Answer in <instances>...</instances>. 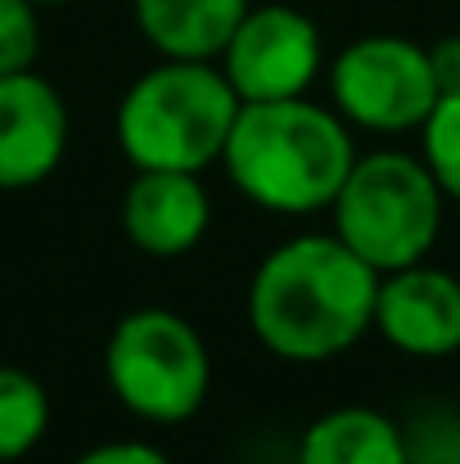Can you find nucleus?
<instances>
[{
  "mask_svg": "<svg viewBox=\"0 0 460 464\" xmlns=\"http://www.w3.org/2000/svg\"><path fill=\"white\" fill-rule=\"evenodd\" d=\"M329 100L347 127L375 136L420 131L438 104L429 50L406 36H361L329 59Z\"/></svg>",
  "mask_w": 460,
  "mask_h": 464,
  "instance_id": "nucleus-6",
  "label": "nucleus"
},
{
  "mask_svg": "<svg viewBox=\"0 0 460 464\" xmlns=\"http://www.w3.org/2000/svg\"><path fill=\"white\" fill-rule=\"evenodd\" d=\"M73 464H171V456H167V451H158L153 442L122 438V442H100V447L82 451Z\"/></svg>",
  "mask_w": 460,
  "mask_h": 464,
  "instance_id": "nucleus-16",
  "label": "nucleus"
},
{
  "mask_svg": "<svg viewBox=\"0 0 460 464\" xmlns=\"http://www.w3.org/2000/svg\"><path fill=\"white\" fill-rule=\"evenodd\" d=\"M32 0H0V77L27 72L41 54V23Z\"/></svg>",
  "mask_w": 460,
  "mask_h": 464,
  "instance_id": "nucleus-15",
  "label": "nucleus"
},
{
  "mask_svg": "<svg viewBox=\"0 0 460 464\" xmlns=\"http://www.w3.org/2000/svg\"><path fill=\"white\" fill-rule=\"evenodd\" d=\"M68 154L64 95L41 72L0 77V189H32Z\"/></svg>",
  "mask_w": 460,
  "mask_h": 464,
  "instance_id": "nucleus-9",
  "label": "nucleus"
},
{
  "mask_svg": "<svg viewBox=\"0 0 460 464\" xmlns=\"http://www.w3.org/2000/svg\"><path fill=\"white\" fill-rule=\"evenodd\" d=\"M226 82L244 104L307 95L325 68L320 27L294 5H249L217 54Z\"/></svg>",
  "mask_w": 460,
  "mask_h": 464,
  "instance_id": "nucleus-7",
  "label": "nucleus"
},
{
  "mask_svg": "<svg viewBox=\"0 0 460 464\" xmlns=\"http://www.w3.org/2000/svg\"><path fill=\"white\" fill-rule=\"evenodd\" d=\"M212 226L199 171H136L122 194V235L150 257H185Z\"/></svg>",
  "mask_w": 460,
  "mask_h": 464,
  "instance_id": "nucleus-10",
  "label": "nucleus"
},
{
  "mask_svg": "<svg viewBox=\"0 0 460 464\" xmlns=\"http://www.w3.org/2000/svg\"><path fill=\"white\" fill-rule=\"evenodd\" d=\"M429 68L438 82V95H456L460 91V36H443L429 45Z\"/></svg>",
  "mask_w": 460,
  "mask_h": 464,
  "instance_id": "nucleus-17",
  "label": "nucleus"
},
{
  "mask_svg": "<svg viewBox=\"0 0 460 464\" xmlns=\"http://www.w3.org/2000/svg\"><path fill=\"white\" fill-rule=\"evenodd\" d=\"M32 5H64V0H32Z\"/></svg>",
  "mask_w": 460,
  "mask_h": 464,
  "instance_id": "nucleus-18",
  "label": "nucleus"
},
{
  "mask_svg": "<svg viewBox=\"0 0 460 464\" xmlns=\"http://www.w3.org/2000/svg\"><path fill=\"white\" fill-rule=\"evenodd\" d=\"M50 429V397L36 374L0 365V464L23 460Z\"/></svg>",
  "mask_w": 460,
  "mask_h": 464,
  "instance_id": "nucleus-13",
  "label": "nucleus"
},
{
  "mask_svg": "<svg viewBox=\"0 0 460 464\" xmlns=\"http://www.w3.org/2000/svg\"><path fill=\"white\" fill-rule=\"evenodd\" d=\"M375 298L379 271L334 230L299 235L258 262L249 280V324L271 356L320 365L375 329Z\"/></svg>",
  "mask_w": 460,
  "mask_h": 464,
  "instance_id": "nucleus-1",
  "label": "nucleus"
},
{
  "mask_svg": "<svg viewBox=\"0 0 460 464\" xmlns=\"http://www.w3.org/2000/svg\"><path fill=\"white\" fill-rule=\"evenodd\" d=\"M104 379L136 420L176 429L203 411L212 388V356L185 315L141 307L113 324L104 343Z\"/></svg>",
  "mask_w": 460,
  "mask_h": 464,
  "instance_id": "nucleus-5",
  "label": "nucleus"
},
{
  "mask_svg": "<svg viewBox=\"0 0 460 464\" xmlns=\"http://www.w3.org/2000/svg\"><path fill=\"white\" fill-rule=\"evenodd\" d=\"M447 194L434 180L429 162L406 150H375L357 154L352 171L343 176L329 217L334 235L370 262L379 276L416 266L434 253L443 230Z\"/></svg>",
  "mask_w": 460,
  "mask_h": 464,
  "instance_id": "nucleus-4",
  "label": "nucleus"
},
{
  "mask_svg": "<svg viewBox=\"0 0 460 464\" xmlns=\"http://www.w3.org/2000/svg\"><path fill=\"white\" fill-rule=\"evenodd\" d=\"M352 162V127L338 118V109H325L307 95L240 104L221 150L230 185L276 217L329 212Z\"/></svg>",
  "mask_w": 460,
  "mask_h": 464,
  "instance_id": "nucleus-2",
  "label": "nucleus"
},
{
  "mask_svg": "<svg viewBox=\"0 0 460 464\" xmlns=\"http://www.w3.org/2000/svg\"><path fill=\"white\" fill-rule=\"evenodd\" d=\"M299 464H411L402 429L375 406H334L311 420Z\"/></svg>",
  "mask_w": 460,
  "mask_h": 464,
  "instance_id": "nucleus-12",
  "label": "nucleus"
},
{
  "mask_svg": "<svg viewBox=\"0 0 460 464\" xmlns=\"http://www.w3.org/2000/svg\"><path fill=\"white\" fill-rule=\"evenodd\" d=\"M240 104L212 59H162L127 86L113 136L136 171H203L221 162Z\"/></svg>",
  "mask_w": 460,
  "mask_h": 464,
  "instance_id": "nucleus-3",
  "label": "nucleus"
},
{
  "mask_svg": "<svg viewBox=\"0 0 460 464\" xmlns=\"http://www.w3.org/2000/svg\"><path fill=\"white\" fill-rule=\"evenodd\" d=\"M420 140H425V162L434 171V180L443 185V194L460 203V91L456 95H438L434 113L425 118L420 127Z\"/></svg>",
  "mask_w": 460,
  "mask_h": 464,
  "instance_id": "nucleus-14",
  "label": "nucleus"
},
{
  "mask_svg": "<svg viewBox=\"0 0 460 464\" xmlns=\"http://www.w3.org/2000/svg\"><path fill=\"white\" fill-rule=\"evenodd\" d=\"M375 329L416 361H443L460 352V280L443 266L416 262L379 276Z\"/></svg>",
  "mask_w": 460,
  "mask_h": 464,
  "instance_id": "nucleus-8",
  "label": "nucleus"
},
{
  "mask_svg": "<svg viewBox=\"0 0 460 464\" xmlns=\"http://www.w3.org/2000/svg\"><path fill=\"white\" fill-rule=\"evenodd\" d=\"M253 0H132L136 27L162 59H217Z\"/></svg>",
  "mask_w": 460,
  "mask_h": 464,
  "instance_id": "nucleus-11",
  "label": "nucleus"
}]
</instances>
